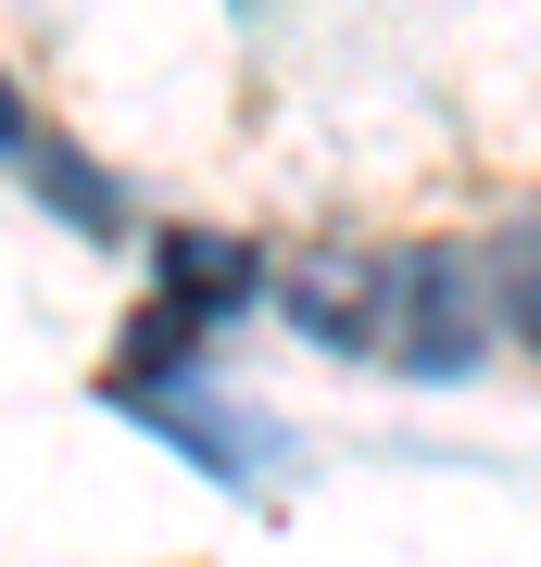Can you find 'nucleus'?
I'll use <instances>...</instances> for the list:
<instances>
[{"mask_svg": "<svg viewBox=\"0 0 541 567\" xmlns=\"http://www.w3.org/2000/svg\"><path fill=\"white\" fill-rule=\"evenodd\" d=\"M25 140H39V114L13 102V76H0V164H25Z\"/></svg>", "mask_w": 541, "mask_h": 567, "instance_id": "20e7f679", "label": "nucleus"}, {"mask_svg": "<svg viewBox=\"0 0 541 567\" xmlns=\"http://www.w3.org/2000/svg\"><path fill=\"white\" fill-rule=\"evenodd\" d=\"M491 316H503V328H517V341L541 353V227L491 240Z\"/></svg>", "mask_w": 541, "mask_h": 567, "instance_id": "7ed1b4c3", "label": "nucleus"}, {"mask_svg": "<svg viewBox=\"0 0 541 567\" xmlns=\"http://www.w3.org/2000/svg\"><path fill=\"white\" fill-rule=\"evenodd\" d=\"M290 328L302 341H327V353H365V365H391V303H403V252H302L290 265Z\"/></svg>", "mask_w": 541, "mask_h": 567, "instance_id": "f257e3e1", "label": "nucleus"}, {"mask_svg": "<svg viewBox=\"0 0 541 567\" xmlns=\"http://www.w3.org/2000/svg\"><path fill=\"white\" fill-rule=\"evenodd\" d=\"M164 290L201 303V316H240L252 303V252L240 240H164Z\"/></svg>", "mask_w": 541, "mask_h": 567, "instance_id": "f03ea898", "label": "nucleus"}]
</instances>
